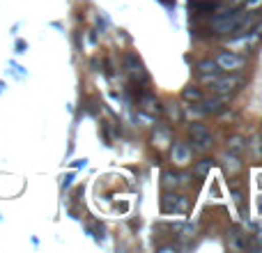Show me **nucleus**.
Wrapping results in <instances>:
<instances>
[{"instance_id":"nucleus-14","label":"nucleus","mask_w":262,"mask_h":253,"mask_svg":"<svg viewBox=\"0 0 262 253\" xmlns=\"http://www.w3.org/2000/svg\"><path fill=\"white\" fill-rule=\"evenodd\" d=\"M177 184V175L172 173H163V186H175Z\"/></svg>"},{"instance_id":"nucleus-12","label":"nucleus","mask_w":262,"mask_h":253,"mask_svg":"<svg viewBox=\"0 0 262 253\" xmlns=\"http://www.w3.org/2000/svg\"><path fill=\"white\" fill-rule=\"evenodd\" d=\"M143 106L147 111H161L159 109V104H157V99H154V97H143Z\"/></svg>"},{"instance_id":"nucleus-16","label":"nucleus","mask_w":262,"mask_h":253,"mask_svg":"<svg viewBox=\"0 0 262 253\" xmlns=\"http://www.w3.org/2000/svg\"><path fill=\"white\" fill-rule=\"evenodd\" d=\"M168 115H170V120H180V111L175 104H168Z\"/></svg>"},{"instance_id":"nucleus-6","label":"nucleus","mask_w":262,"mask_h":253,"mask_svg":"<svg viewBox=\"0 0 262 253\" xmlns=\"http://www.w3.org/2000/svg\"><path fill=\"white\" fill-rule=\"evenodd\" d=\"M124 62H127V72L134 81H145V78H147V74H145V69H143V62H140L136 55H127Z\"/></svg>"},{"instance_id":"nucleus-9","label":"nucleus","mask_w":262,"mask_h":253,"mask_svg":"<svg viewBox=\"0 0 262 253\" xmlns=\"http://www.w3.org/2000/svg\"><path fill=\"white\" fill-rule=\"evenodd\" d=\"M172 159H175L177 163H186L191 159L189 147H184L182 143H175V147H172Z\"/></svg>"},{"instance_id":"nucleus-17","label":"nucleus","mask_w":262,"mask_h":253,"mask_svg":"<svg viewBox=\"0 0 262 253\" xmlns=\"http://www.w3.org/2000/svg\"><path fill=\"white\" fill-rule=\"evenodd\" d=\"M260 3H262V0H246V9H255Z\"/></svg>"},{"instance_id":"nucleus-15","label":"nucleus","mask_w":262,"mask_h":253,"mask_svg":"<svg viewBox=\"0 0 262 253\" xmlns=\"http://www.w3.org/2000/svg\"><path fill=\"white\" fill-rule=\"evenodd\" d=\"M175 228L182 233V237H191V235H193V226H175Z\"/></svg>"},{"instance_id":"nucleus-3","label":"nucleus","mask_w":262,"mask_h":253,"mask_svg":"<svg viewBox=\"0 0 262 253\" xmlns=\"http://www.w3.org/2000/svg\"><path fill=\"white\" fill-rule=\"evenodd\" d=\"M216 65L221 69H226V72H237V69H242L246 65V58H244V55H237V53H228V51H223V53H219Z\"/></svg>"},{"instance_id":"nucleus-8","label":"nucleus","mask_w":262,"mask_h":253,"mask_svg":"<svg viewBox=\"0 0 262 253\" xmlns=\"http://www.w3.org/2000/svg\"><path fill=\"white\" fill-rule=\"evenodd\" d=\"M200 113H221L223 111V99L214 97V99H200Z\"/></svg>"},{"instance_id":"nucleus-4","label":"nucleus","mask_w":262,"mask_h":253,"mask_svg":"<svg viewBox=\"0 0 262 253\" xmlns=\"http://www.w3.org/2000/svg\"><path fill=\"white\" fill-rule=\"evenodd\" d=\"M189 209V200L184 196L166 194L163 196V212H186Z\"/></svg>"},{"instance_id":"nucleus-11","label":"nucleus","mask_w":262,"mask_h":253,"mask_svg":"<svg viewBox=\"0 0 262 253\" xmlns=\"http://www.w3.org/2000/svg\"><path fill=\"white\" fill-rule=\"evenodd\" d=\"M184 99L186 101H200V99H203V95H200L198 88H186V90H184Z\"/></svg>"},{"instance_id":"nucleus-1","label":"nucleus","mask_w":262,"mask_h":253,"mask_svg":"<svg viewBox=\"0 0 262 253\" xmlns=\"http://www.w3.org/2000/svg\"><path fill=\"white\" fill-rule=\"evenodd\" d=\"M255 18V12L246 14V12H230V14H221L212 21V28L216 35H244V30H249L251 23Z\"/></svg>"},{"instance_id":"nucleus-10","label":"nucleus","mask_w":262,"mask_h":253,"mask_svg":"<svg viewBox=\"0 0 262 253\" xmlns=\"http://www.w3.org/2000/svg\"><path fill=\"white\" fill-rule=\"evenodd\" d=\"M209 168H212V161H209V159H200V161L195 163L193 173H195V175H200V177H205L209 173Z\"/></svg>"},{"instance_id":"nucleus-2","label":"nucleus","mask_w":262,"mask_h":253,"mask_svg":"<svg viewBox=\"0 0 262 253\" xmlns=\"http://www.w3.org/2000/svg\"><path fill=\"white\" fill-rule=\"evenodd\" d=\"M242 83H244L242 76H219V74H214V76L209 78V86H212L214 92H232V90H237Z\"/></svg>"},{"instance_id":"nucleus-13","label":"nucleus","mask_w":262,"mask_h":253,"mask_svg":"<svg viewBox=\"0 0 262 253\" xmlns=\"http://www.w3.org/2000/svg\"><path fill=\"white\" fill-rule=\"evenodd\" d=\"M230 147H232V152H242L244 150V140L239 136H235V138H230Z\"/></svg>"},{"instance_id":"nucleus-7","label":"nucleus","mask_w":262,"mask_h":253,"mask_svg":"<svg viewBox=\"0 0 262 253\" xmlns=\"http://www.w3.org/2000/svg\"><path fill=\"white\" fill-rule=\"evenodd\" d=\"M198 72H200V76H203L205 81H209L214 74L221 72V67L216 65V60H203V62L198 65Z\"/></svg>"},{"instance_id":"nucleus-5","label":"nucleus","mask_w":262,"mask_h":253,"mask_svg":"<svg viewBox=\"0 0 262 253\" xmlns=\"http://www.w3.org/2000/svg\"><path fill=\"white\" fill-rule=\"evenodd\" d=\"M189 134H191V138H193L195 147L205 150V147H209V145H212V136H209V131L205 129L203 124H191L189 126Z\"/></svg>"}]
</instances>
